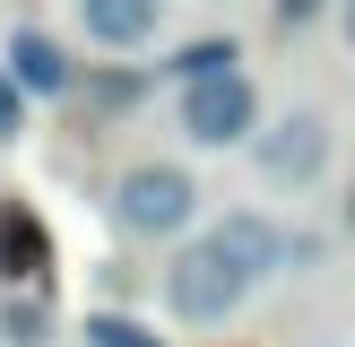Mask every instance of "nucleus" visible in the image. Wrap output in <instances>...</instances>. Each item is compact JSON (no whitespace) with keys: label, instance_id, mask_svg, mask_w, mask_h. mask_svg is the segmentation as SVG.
I'll return each mask as SVG.
<instances>
[{"label":"nucleus","instance_id":"f257e3e1","mask_svg":"<svg viewBox=\"0 0 355 347\" xmlns=\"http://www.w3.org/2000/svg\"><path fill=\"white\" fill-rule=\"evenodd\" d=\"M200 200H208V191H200L191 165H173V156H139V165L113 174L104 217H113L121 235H139V243H173V235L200 226Z\"/></svg>","mask_w":355,"mask_h":347},{"label":"nucleus","instance_id":"f03ea898","mask_svg":"<svg viewBox=\"0 0 355 347\" xmlns=\"http://www.w3.org/2000/svg\"><path fill=\"white\" fill-rule=\"evenodd\" d=\"M252 295H260V287H252V278H243L234 260L217 252V243H208V226H200V235H191L182 252L165 260V312H173L182 330H217V321H234Z\"/></svg>","mask_w":355,"mask_h":347},{"label":"nucleus","instance_id":"7ed1b4c3","mask_svg":"<svg viewBox=\"0 0 355 347\" xmlns=\"http://www.w3.org/2000/svg\"><path fill=\"white\" fill-rule=\"evenodd\" d=\"M329 156H338V130H329L321 104H286V113L252 139V165H260L269 191H312L329 174Z\"/></svg>","mask_w":355,"mask_h":347},{"label":"nucleus","instance_id":"20e7f679","mask_svg":"<svg viewBox=\"0 0 355 347\" xmlns=\"http://www.w3.org/2000/svg\"><path fill=\"white\" fill-rule=\"evenodd\" d=\"M173 121H182L191 148H252V130H269L260 121V87L243 78H208V87H182L173 96Z\"/></svg>","mask_w":355,"mask_h":347},{"label":"nucleus","instance_id":"39448f33","mask_svg":"<svg viewBox=\"0 0 355 347\" xmlns=\"http://www.w3.org/2000/svg\"><path fill=\"white\" fill-rule=\"evenodd\" d=\"M208 243H217L252 287H269V278L286 269V226L260 217V208H225V217H208Z\"/></svg>","mask_w":355,"mask_h":347},{"label":"nucleus","instance_id":"423d86ee","mask_svg":"<svg viewBox=\"0 0 355 347\" xmlns=\"http://www.w3.org/2000/svg\"><path fill=\"white\" fill-rule=\"evenodd\" d=\"M9 78H17V96H69V87H78V61H69V44H52L44 26H17L9 35Z\"/></svg>","mask_w":355,"mask_h":347},{"label":"nucleus","instance_id":"0eeeda50","mask_svg":"<svg viewBox=\"0 0 355 347\" xmlns=\"http://www.w3.org/2000/svg\"><path fill=\"white\" fill-rule=\"evenodd\" d=\"M78 26H87V44H104V52H139L165 26V0H78Z\"/></svg>","mask_w":355,"mask_h":347},{"label":"nucleus","instance_id":"6e6552de","mask_svg":"<svg viewBox=\"0 0 355 347\" xmlns=\"http://www.w3.org/2000/svg\"><path fill=\"white\" fill-rule=\"evenodd\" d=\"M165 69H173V87H208V78H234V69H243V44H234V35H200V44H182Z\"/></svg>","mask_w":355,"mask_h":347},{"label":"nucleus","instance_id":"1a4fd4ad","mask_svg":"<svg viewBox=\"0 0 355 347\" xmlns=\"http://www.w3.org/2000/svg\"><path fill=\"white\" fill-rule=\"evenodd\" d=\"M44 235H35V217H26V208H0V269H9V278H35V269H44Z\"/></svg>","mask_w":355,"mask_h":347},{"label":"nucleus","instance_id":"9d476101","mask_svg":"<svg viewBox=\"0 0 355 347\" xmlns=\"http://www.w3.org/2000/svg\"><path fill=\"white\" fill-rule=\"evenodd\" d=\"M0 339H9V347H44L52 339V312L35 304V295H9V304H0Z\"/></svg>","mask_w":355,"mask_h":347},{"label":"nucleus","instance_id":"9b49d317","mask_svg":"<svg viewBox=\"0 0 355 347\" xmlns=\"http://www.w3.org/2000/svg\"><path fill=\"white\" fill-rule=\"evenodd\" d=\"M87 347H165V339H156V330H139L130 312H96V321H87Z\"/></svg>","mask_w":355,"mask_h":347},{"label":"nucleus","instance_id":"f8f14e48","mask_svg":"<svg viewBox=\"0 0 355 347\" xmlns=\"http://www.w3.org/2000/svg\"><path fill=\"white\" fill-rule=\"evenodd\" d=\"M139 96H148V69H104V78H96V104H104V113H130Z\"/></svg>","mask_w":355,"mask_h":347},{"label":"nucleus","instance_id":"ddd939ff","mask_svg":"<svg viewBox=\"0 0 355 347\" xmlns=\"http://www.w3.org/2000/svg\"><path fill=\"white\" fill-rule=\"evenodd\" d=\"M17 130H26V96H17V78L0 69V139H17Z\"/></svg>","mask_w":355,"mask_h":347},{"label":"nucleus","instance_id":"4468645a","mask_svg":"<svg viewBox=\"0 0 355 347\" xmlns=\"http://www.w3.org/2000/svg\"><path fill=\"white\" fill-rule=\"evenodd\" d=\"M347 44H355V0H347Z\"/></svg>","mask_w":355,"mask_h":347},{"label":"nucleus","instance_id":"2eb2a0df","mask_svg":"<svg viewBox=\"0 0 355 347\" xmlns=\"http://www.w3.org/2000/svg\"><path fill=\"white\" fill-rule=\"evenodd\" d=\"M321 347H347V339H321Z\"/></svg>","mask_w":355,"mask_h":347}]
</instances>
